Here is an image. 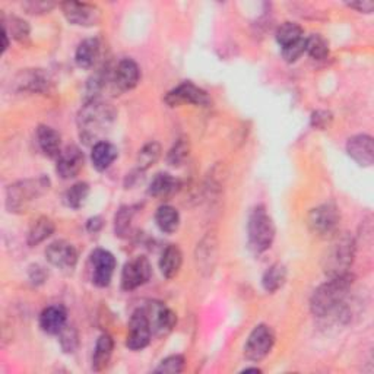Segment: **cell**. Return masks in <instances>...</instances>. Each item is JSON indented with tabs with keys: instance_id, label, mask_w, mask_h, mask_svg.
Listing matches in <instances>:
<instances>
[{
	"instance_id": "6da1fadb",
	"label": "cell",
	"mask_w": 374,
	"mask_h": 374,
	"mask_svg": "<svg viewBox=\"0 0 374 374\" xmlns=\"http://www.w3.org/2000/svg\"><path fill=\"white\" fill-rule=\"evenodd\" d=\"M117 117L116 108L100 100L86 101L78 113L79 136L85 143L101 142V138L108 132Z\"/></svg>"
},
{
	"instance_id": "7a4b0ae2",
	"label": "cell",
	"mask_w": 374,
	"mask_h": 374,
	"mask_svg": "<svg viewBox=\"0 0 374 374\" xmlns=\"http://www.w3.org/2000/svg\"><path fill=\"white\" fill-rule=\"evenodd\" d=\"M354 284V275L349 272L341 276L329 278L317 287L310 298V310L316 317H326L344 309L347 297Z\"/></svg>"
},
{
	"instance_id": "3957f363",
	"label": "cell",
	"mask_w": 374,
	"mask_h": 374,
	"mask_svg": "<svg viewBox=\"0 0 374 374\" xmlns=\"http://www.w3.org/2000/svg\"><path fill=\"white\" fill-rule=\"evenodd\" d=\"M355 257V241L348 233L330 238V246L323 254L322 268L328 278L341 276L349 272Z\"/></svg>"
},
{
	"instance_id": "277c9868",
	"label": "cell",
	"mask_w": 374,
	"mask_h": 374,
	"mask_svg": "<svg viewBox=\"0 0 374 374\" xmlns=\"http://www.w3.org/2000/svg\"><path fill=\"white\" fill-rule=\"evenodd\" d=\"M51 181L47 176L25 179L11 184L6 191V209L12 214L27 212L30 205L50 191Z\"/></svg>"
},
{
	"instance_id": "5b68a950",
	"label": "cell",
	"mask_w": 374,
	"mask_h": 374,
	"mask_svg": "<svg viewBox=\"0 0 374 374\" xmlns=\"http://www.w3.org/2000/svg\"><path fill=\"white\" fill-rule=\"evenodd\" d=\"M275 224L264 205H257L247 219V243L253 253H264L271 249L275 240Z\"/></svg>"
},
{
	"instance_id": "8992f818",
	"label": "cell",
	"mask_w": 374,
	"mask_h": 374,
	"mask_svg": "<svg viewBox=\"0 0 374 374\" xmlns=\"http://www.w3.org/2000/svg\"><path fill=\"white\" fill-rule=\"evenodd\" d=\"M341 214L333 203H323L313 208L307 217L309 230L319 238L330 240L340 233Z\"/></svg>"
},
{
	"instance_id": "52a82bcc",
	"label": "cell",
	"mask_w": 374,
	"mask_h": 374,
	"mask_svg": "<svg viewBox=\"0 0 374 374\" xmlns=\"http://www.w3.org/2000/svg\"><path fill=\"white\" fill-rule=\"evenodd\" d=\"M275 345V332L268 325H257L249 335L245 344V357L249 361L259 363L266 359Z\"/></svg>"
},
{
	"instance_id": "ba28073f",
	"label": "cell",
	"mask_w": 374,
	"mask_h": 374,
	"mask_svg": "<svg viewBox=\"0 0 374 374\" xmlns=\"http://www.w3.org/2000/svg\"><path fill=\"white\" fill-rule=\"evenodd\" d=\"M91 265V280L98 288L110 285L116 271V257L108 250L96 249L89 256Z\"/></svg>"
},
{
	"instance_id": "9c48e42d",
	"label": "cell",
	"mask_w": 374,
	"mask_h": 374,
	"mask_svg": "<svg viewBox=\"0 0 374 374\" xmlns=\"http://www.w3.org/2000/svg\"><path fill=\"white\" fill-rule=\"evenodd\" d=\"M153 330L149 325L145 309H138L130 316L129 333L126 338V347L132 351H141L151 342Z\"/></svg>"
},
{
	"instance_id": "30bf717a",
	"label": "cell",
	"mask_w": 374,
	"mask_h": 374,
	"mask_svg": "<svg viewBox=\"0 0 374 374\" xmlns=\"http://www.w3.org/2000/svg\"><path fill=\"white\" fill-rule=\"evenodd\" d=\"M167 105L170 107H180L184 104H193V105H202L207 107L211 103V98L207 91L196 86L192 82H183L170 92H167L164 98Z\"/></svg>"
},
{
	"instance_id": "8fae6325",
	"label": "cell",
	"mask_w": 374,
	"mask_h": 374,
	"mask_svg": "<svg viewBox=\"0 0 374 374\" xmlns=\"http://www.w3.org/2000/svg\"><path fill=\"white\" fill-rule=\"evenodd\" d=\"M153 275V266L145 256H138L129 260L122 271V288L134 291L145 285Z\"/></svg>"
},
{
	"instance_id": "7c38bea8",
	"label": "cell",
	"mask_w": 374,
	"mask_h": 374,
	"mask_svg": "<svg viewBox=\"0 0 374 374\" xmlns=\"http://www.w3.org/2000/svg\"><path fill=\"white\" fill-rule=\"evenodd\" d=\"M60 8L67 22L72 25L94 27L101 21V11L96 5L85 2H65Z\"/></svg>"
},
{
	"instance_id": "4fadbf2b",
	"label": "cell",
	"mask_w": 374,
	"mask_h": 374,
	"mask_svg": "<svg viewBox=\"0 0 374 374\" xmlns=\"http://www.w3.org/2000/svg\"><path fill=\"white\" fill-rule=\"evenodd\" d=\"M143 309L146 311L149 325H151L153 335H167L173 330L177 323L176 313L161 302H149Z\"/></svg>"
},
{
	"instance_id": "5bb4252c",
	"label": "cell",
	"mask_w": 374,
	"mask_h": 374,
	"mask_svg": "<svg viewBox=\"0 0 374 374\" xmlns=\"http://www.w3.org/2000/svg\"><path fill=\"white\" fill-rule=\"evenodd\" d=\"M46 257L49 264L59 268V269H67L72 271L77 266L78 262V252L73 245H70L66 240H56L47 246L46 249Z\"/></svg>"
},
{
	"instance_id": "9a60e30c",
	"label": "cell",
	"mask_w": 374,
	"mask_h": 374,
	"mask_svg": "<svg viewBox=\"0 0 374 374\" xmlns=\"http://www.w3.org/2000/svg\"><path fill=\"white\" fill-rule=\"evenodd\" d=\"M85 157L84 153L78 146L69 145L62 149L60 155L58 157V164H56V172L63 179L70 180L77 177L84 168Z\"/></svg>"
},
{
	"instance_id": "2e32d148",
	"label": "cell",
	"mask_w": 374,
	"mask_h": 374,
	"mask_svg": "<svg viewBox=\"0 0 374 374\" xmlns=\"http://www.w3.org/2000/svg\"><path fill=\"white\" fill-rule=\"evenodd\" d=\"M50 79L49 75L43 69H25L16 75L13 81V88L18 92L40 94L49 91Z\"/></svg>"
},
{
	"instance_id": "e0dca14e",
	"label": "cell",
	"mask_w": 374,
	"mask_h": 374,
	"mask_svg": "<svg viewBox=\"0 0 374 374\" xmlns=\"http://www.w3.org/2000/svg\"><path fill=\"white\" fill-rule=\"evenodd\" d=\"M348 155L360 167H371L374 162V142L370 135H355L347 142Z\"/></svg>"
},
{
	"instance_id": "ac0fdd59",
	"label": "cell",
	"mask_w": 374,
	"mask_h": 374,
	"mask_svg": "<svg viewBox=\"0 0 374 374\" xmlns=\"http://www.w3.org/2000/svg\"><path fill=\"white\" fill-rule=\"evenodd\" d=\"M141 79V69L132 59H123L113 70V84L119 91L134 89Z\"/></svg>"
},
{
	"instance_id": "d6986e66",
	"label": "cell",
	"mask_w": 374,
	"mask_h": 374,
	"mask_svg": "<svg viewBox=\"0 0 374 374\" xmlns=\"http://www.w3.org/2000/svg\"><path fill=\"white\" fill-rule=\"evenodd\" d=\"M218 256V243L214 236L205 237L196 249V265L198 271H200L203 275H211L217 265Z\"/></svg>"
},
{
	"instance_id": "ffe728a7",
	"label": "cell",
	"mask_w": 374,
	"mask_h": 374,
	"mask_svg": "<svg viewBox=\"0 0 374 374\" xmlns=\"http://www.w3.org/2000/svg\"><path fill=\"white\" fill-rule=\"evenodd\" d=\"M67 325V311L63 306L54 304L46 307L40 314V328L49 335H59Z\"/></svg>"
},
{
	"instance_id": "44dd1931",
	"label": "cell",
	"mask_w": 374,
	"mask_h": 374,
	"mask_svg": "<svg viewBox=\"0 0 374 374\" xmlns=\"http://www.w3.org/2000/svg\"><path fill=\"white\" fill-rule=\"evenodd\" d=\"M37 143L49 158H58L62 153V136L50 126H40L37 129Z\"/></svg>"
},
{
	"instance_id": "7402d4cb",
	"label": "cell",
	"mask_w": 374,
	"mask_h": 374,
	"mask_svg": "<svg viewBox=\"0 0 374 374\" xmlns=\"http://www.w3.org/2000/svg\"><path fill=\"white\" fill-rule=\"evenodd\" d=\"M180 189V181L168 173H158L148 187V195L157 199H168Z\"/></svg>"
},
{
	"instance_id": "603a6c76",
	"label": "cell",
	"mask_w": 374,
	"mask_h": 374,
	"mask_svg": "<svg viewBox=\"0 0 374 374\" xmlns=\"http://www.w3.org/2000/svg\"><path fill=\"white\" fill-rule=\"evenodd\" d=\"M117 155H119V151L113 143H110L107 141H101L92 146L91 161H92V165L96 167V170L105 172L107 168H110L111 164L116 161Z\"/></svg>"
},
{
	"instance_id": "cb8c5ba5",
	"label": "cell",
	"mask_w": 374,
	"mask_h": 374,
	"mask_svg": "<svg viewBox=\"0 0 374 374\" xmlns=\"http://www.w3.org/2000/svg\"><path fill=\"white\" fill-rule=\"evenodd\" d=\"M181 265H183V253L179 249V246L172 245V246L165 247V250L162 252L161 259H160L161 273L167 279H173L179 275Z\"/></svg>"
},
{
	"instance_id": "d4e9b609",
	"label": "cell",
	"mask_w": 374,
	"mask_h": 374,
	"mask_svg": "<svg viewBox=\"0 0 374 374\" xmlns=\"http://www.w3.org/2000/svg\"><path fill=\"white\" fill-rule=\"evenodd\" d=\"M101 53V44L98 39H86L84 40L78 49L77 53H75V60H77V65L82 69H89L100 58Z\"/></svg>"
},
{
	"instance_id": "484cf974",
	"label": "cell",
	"mask_w": 374,
	"mask_h": 374,
	"mask_svg": "<svg viewBox=\"0 0 374 374\" xmlns=\"http://www.w3.org/2000/svg\"><path fill=\"white\" fill-rule=\"evenodd\" d=\"M113 349H115V341L113 338L108 333L101 335L96 349H94V355H92V370L94 371H103L108 363L111 355H113Z\"/></svg>"
},
{
	"instance_id": "4316f807",
	"label": "cell",
	"mask_w": 374,
	"mask_h": 374,
	"mask_svg": "<svg viewBox=\"0 0 374 374\" xmlns=\"http://www.w3.org/2000/svg\"><path fill=\"white\" fill-rule=\"evenodd\" d=\"M56 226L53 219L47 218V217H40L37 221H34V224L31 226L28 236H27V243L30 247H35L41 245L43 241H46L49 237H51V234L54 233Z\"/></svg>"
},
{
	"instance_id": "83f0119b",
	"label": "cell",
	"mask_w": 374,
	"mask_h": 374,
	"mask_svg": "<svg viewBox=\"0 0 374 374\" xmlns=\"http://www.w3.org/2000/svg\"><path fill=\"white\" fill-rule=\"evenodd\" d=\"M287 283V268L283 264H273L269 266L264 276H262V285H264L266 292H276L283 288Z\"/></svg>"
},
{
	"instance_id": "f1b7e54d",
	"label": "cell",
	"mask_w": 374,
	"mask_h": 374,
	"mask_svg": "<svg viewBox=\"0 0 374 374\" xmlns=\"http://www.w3.org/2000/svg\"><path fill=\"white\" fill-rule=\"evenodd\" d=\"M155 222L162 233L173 234L180 226V214L170 205H162L155 214Z\"/></svg>"
},
{
	"instance_id": "f546056e",
	"label": "cell",
	"mask_w": 374,
	"mask_h": 374,
	"mask_svg": "<svg viewBox=\"0 0 374 374\" xmlns=\"http://www.w3.org/2000/svg\"><path fill=\"white\" fill-rule=\"evenodd\" d=\"M275 39L280 46V49H285L304 40V31L295 22H284L283 25L278 27L275 32Z\"/></svg>"
},
{
	"instance_id": "4dcf8cb0",
	"label": "cell",
	"mask_w": 374,
	"mask_h": 374,
	"mask_svg": "<svg viewBox=\"0 0 374 374\" xmlns=\"http://www.w3.org/2000/svg\"><path fill=\"white\" fill-rule=\"evenodd\" d=\"M89 196V184L85 181L75 183L63 195V202L70 209H81Z\"/></svg>"
},
{
	"instance_id": "1f68e13d",
	"label": "cell",
	"mask_w": 374,
	"mask_h": 374,
	"mask_svg": "<svg viewBox=\"0 0 374 374\" xmlns=\"http://www.w3.org/2000/svg\"><path fill=\"white\" fill-rule=\"evenodd\" d=\"M161 157V145L158 142H149L146 143L138 154L136 164L139 172H146L148 168H151Z\"/></svg>"
},
{
	"instance_id": "d6a6232c",
	"label": "cell",
	"mask_w": 374,
	"mask_h": 374,
	"mask_svg": "<svg viewBox=\"0 0 374 374\" xmlns=\"http://www.w3.org/2000/svg\"><path fill=\"white\" fill-rule=\"evenodd\" d=\"M135 215V208L132 207H122L116 217H115V231L116 236L120 238H126L130 236V231H132V221Z\"/></svg>"
},
{
	"instance_id": "836d02e7",
	"label": "cell",
	"mask_w": 374,
	"mask_h": 374,
	"mask_svg": "<svg viewBox=\"0 0 374 374\" xmlns=\"http://www.w3.org/2000/svg\"><path fill=\"white\" fill-rule=\"evenodd\" d=\"M306 51L314 60H325L329 56V43L319 34H313L306 39Z\"/></svg>"
},
{
	"instance_id": "e575fe53",
	"label": "cell",
	"mask_w": 374,
	"mask_h": 374,
	"mask_svg": "<svg viewBox=\"0 0 374 374\" xmlns=\"http://www.w3.org/2000/svg\"><path fill=\"white\" fill-rule=\"evenodd\" d=\"M191 155V143L187 138H179L173 148L170 149V153L167 155V161L173 167H180L186 162V160Z\"/></svg>"
},
{
	"instance_id": "d590c367",
	"label": "cell",
	"mask_w": 374,
	"mask_h": 374,
	"mask_svg": "<svg viewBox=\"0 0 374 374\" xmlns=\"http://www.w3.org/2000/svg\"><path fill=\"white\" fill-rule=\"evenodd\" d=\"M58 336H59L60 347L66 354H72L77 351L79 345V333H78V329L73 325L67 323Z\"/></svg>"
},
{
	"instance_id": "8d00e7d4",
	"label": "cell",
	"mask_w": 374,
	"mask_h": 374,
	"mask_svg": "<svg viewBox=\"0 0 374 374\" xmlns=\"http://www.w3.org/2000/svg\"><path fill=\"white\" fill-rule=\"evenodd\" d=\"M11 34H12V39L16 40L18 43H21L24 46L30 44L31 28L28 22L21 20V18H18V16L11 18Z\"/></svg>"
},
{
	"instance_id": "74e56055",
	"label": "cell",
	"mask_w": 374,
	"mask_h": 374,
	"mask_svg": "<svg viewBox=\"0 0 374 374\" xmlns=\"http://www.w3.org/2000/svg\"><path fill=\"white\" fill-rule=\"evenodd\" d=\"M186 360L183 355H170V357L164 359L160 366L155 368V373H168V374H177L184 370Z\"/></svg>"
},
{
	"instance_id": "f35d334b",
	"label": "cell",
	"mask_w": 374,
	"mask_h": 374,
	"mask_svg": "<svg viewBox=\"0 0 374 374\" xmlns=\"http://www.w3.org/2000/svg\"><path fill=\"white\" fill-rule=\"evenodd\" d=\"M56 6L54 2H47V0H31V2L22 4V9L30 15H46L51 12Z\"/></svg>"
},
{
	"instance_id": "ab89813d",
	"label": "cell",
	"mask_w": 374,
	"mask_h": 374,
	"mask_svg": "<svg viewBox=\"0 0 374 374\" xmlns=\"http://www.w3.org/2000/svg\"><path fill=\"white\" fill-rule=\"evenodd\" d=\"M304 53H306V39L292 44V46H290V47L280 49V54H283L284 60L288 62V63L297 62Z\"/></svg>"
},
{
	"instance_id": "60d3db41",
	"label": "cell",
	"mask_w": 374,
	"mask_h": 374,
	"mask_svg": "<svg viewBox=\"0 0 374 374\" xmlns=\"http://www.w3.org/2000/svg\"><path fill=\"white\" fill-rule=\"evenodd\" d=\"M332 120H333V116L328 110H317L311 115V126L316 129H319V130L328 129L330 126Z\"/></svg>"
},
{
	"instance_id": "b9f144b4",
	"label": "cell",
	"mask_w": 374,
	"mask_h": 374,
	"mask_svg": "<svg viewBox=\"0 0 374 374\" xmlns=\"http://www.w3.org/2000/svg\"><path fill=\"white\" fill-rule=\"evenodd\" d=\"M28 275H30V280H31L32 284H35V285L43 284L44 280L47 279V272H46V269H44L43 266H40V265H32V266L30 268Z\"/></svg>"
},
{
	"instance_id": "7bdbcfd3",
	"label": "cell",
	"mask_w": 374,
	"mask_h": 374,
	"mask_svg": "<svg viewBox=\"0 0 374 374\" xmlns=\"http://www.w3.org/2000/svg\"><path fill=\"white\" fill-rule=\"evenodd\" d=\"M351 9H355L359 11L361 13H371L373 9H374V2H371V0H359V2H351V4H347Z\"/></svg>"
},
{
	"instance_id": "ee69618b",
	"label": "cell",
	"mask_w": 374,
	"mask_h": 374,
	"mask_svg": "<svg viewBox=\"0 0 374 374\" xmlns=\"http://www.w3.org/2000/svg\"><path fill=\"white\" fill-rule=\"evenodd\" d=\"M104 227V219L101 217H92L86 222V230L91 234H97Z\"/></svg>"
},
{
	"instance_id": "f6af8a7d",
	"label": "cell",
	"mask_w": 374,
	"mask_h": 374,
	"mask_svg": "<svg viewBox=\"0 0 374 374\" xmlns=\"http://www.w3.org/2000/svg\"><path fill=\"white\" fill-rule=\"evenodd\" d=\"M2 40H4V44H2V54H4L9 47V34L4 25H2Z\"/></svg>"
},
{
	"instance_id": "bcb514c9",
	"label": "cell",
	"mask_w": 374,
	"mask_h": 374,
	"mask_svg": "<svg viewBox=\"0 0 374 374\" xmlns=\"http://www.w3.org/2000/svg\"><path fill=\"white\" fill-rule=\"evenodd\" d=\"M243 371H245V373H260L259 368H245Z\"/></svg>"
}]
</instances>
